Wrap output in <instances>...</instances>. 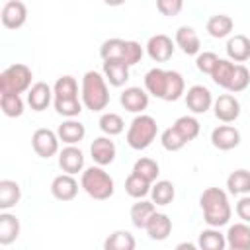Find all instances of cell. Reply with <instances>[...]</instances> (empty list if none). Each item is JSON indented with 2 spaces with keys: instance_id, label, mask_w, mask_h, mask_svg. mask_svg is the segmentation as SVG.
Listing matches in <instances>:
<instances>
[{
  "instance_id": "obj_1",
  "label": "cell",
  "mask_w": 250,
  "mask_h": 250,
  "mask_svg": "<svg viewBox=\"0 0 250 250\" xmlns=\"http://www.w3.org/2000/svg\"><path fill=\"white\" fill-rule=\"evenodd\" d=\"M145 88L150 96L164 102H176L182 98V94H186V82L178 70L150 68L145 74Z\"/></svg>"
},
{
  "instance_id": "obj_2",
  "label": "cell",
  "mask_w": 250,
  "mask_h": 250,
  "mask_svg": "<svg viewBox=\"0 0 250 250\" xmlns=\"http://www.w3.org/2000/svg\"><path fill=\"white\" fill-rule=\"evenodd\" d=\"M199 205L203 209V221L209 227L221 229L230 221L232 209L229 203V195L221 188H207L199 195Z\"/></svg>"
},
{
  "instance_id": "obj_3",
  "label": "cell",
  "mask_w": 250,
  "mask_h": 250,
  "mask_svg": "<svg viewBox=\"0 0 250 250\" xmlns=\"http://www.w3.org/2000/svg\"><path fill=\"white\" fill-rule=\"evenodd\" d=\"M53 104L62 117H76L82 111V100H78V84L72 76H61L53 86Z\"/></svg>"
},
{
  "instance_id": "obj_4",
  "label": "cell",
  "mask_w": 250,
  "mask_h": 250,
  "mask_svg": "<svg viewBox=\"0 0 250 250\" xmlns=\"http://www.w3.org/2000/svg\"><path fill=\"white\" fill-rule=\"evenodd\" d=\"M82 104L90 111H102L109 104V90H107V80L96 70H88L82 76Z\"/></svg>"
},
{
  "instance_id": "obj_5",
  "label": "cell",
  "mask_w": 250,
  "mask_h": 250,
  "mask_svg": "<svg viewBox=\"0 0 250 250\" xmlns=\"http://www.w3.org/2000/svg\"><path fill=\"white\" fill-rule=\"evenodd\" d=\"M80 188L92 199H98V201L109 199L113 195V191H115L113 178L102 166H90V168H86L82 172V178H80Z\"/></svg>"
},
{
  "instance_id": "obj_6",
  "label": "cell",
  "mask_w": 250,
  "mask_h": 250,
  "mask_svg": "<svg viewBox=\"0 0 250 250\" xmlns=\"http://www.w3.org/2000/svg\"><path fill=\"white\" fill-rule=\"evenodd\" d=\"M156 133H158V125H156V119L150 117V115H137L129 129H127V145L133 148V150H145L152 145V141L156 139Z\"/></svg>"
},
{
  "instance_id": "obj_7",
  "label": "cell",
  "mask_w": 250,
  "mask_h": 250,
  "mask_svg": "<svg viewBox=\"0 0 250 250\" xmlns=\"http://www.w3.org/2000/svg\"><path fill=\"white\" fill-rule=\"evenodd\" d=\"M31 78L33 72L27 64H10L0 74V94H23L31 88Z\"/></svg>"
},
{
  "instance_id": "obj_8",
  "label": "cell",
  "mask_w": 250,
  "mask_h": 250,
  "mask_svg": "<svg viewBox=\"0 0 250 250\" xmlns=\"http://www.w3.org/2000/svg\"><path fill=\"white\" fill-rule=\"evenodd\" d=\"M59 141L61 139H59V135L55 131L43 129V127L33 131V135H31V146H33L35 154L41 156V158L55 156L59 152Z\"/></svg>"
},
{
  "instance_id": "obj_9",
  "label": "cell",
  "mask_w": 250,
  "mask_h": 250,
  "mask_svg": "<svg viewBox=\"0 0 250 250\" xmlns=\"http://www.w3.org/2000/svg\"><path fill=\"white\" fill-rule=\"evenodd\" d=\"M213 102H215V100H213L209 88H205V86H201V84H195V86H191V88L186 92V105H188V109H189L191 113H195V115L209 111L211 105H213Z\"/></svg>"
},
{
  "instance_id": "obj_10",
  "label": "cell",
  "mask_w": 250,
  "mask_h": 250,
  "mask_svg": "<svg viewBox=\"0 0 250 250\" xmlns=\"http://www.w3.org/2000/svg\"><path fill=\"white\" fill-rule=\"evenodd\" d=\"M213 111L215 117L223 123H232L238 119L240 115V102L232 96V94H221L215 102H213Z\"/></svg>"
},
{
  "instance_id": "obj_11",
  "label": "cell",
  "mask_w": 250,
  "mask_h": 250,
  "mask_svg": "<svg viewBox=\"0 0 250 250\" xmlns=\"http://www.w3.org/2000/svg\"><path fill=\"white\" fill-rule=\"evenodd\" d=\"M146 53L154 62H166L174 55V43L168 35L156 33L146 41Z\"/></svg>"
},
{
  "instance_id": "obj_12",
  "label": "cell",
  "mask_w": 250,
  "mask_h": 250,
  "mask_svg": "<svg viewBox=\"0 0 250 250\" xmlns=\"http://www.w3.org/2000/svg\"><path fill=\"white\" fill-rule=\"evenodd\" d=\"M2 23L8 29H20L27 20V8L21 0H8L2 6Z\"/></svg>"
},
{
  "instance_id": "obj_13",
  "label": "cell",
  "mask_w": 250,
  "mask_h": 250,
  "mask_svg": "<svg viewBox=\"0 0 250 250\" xmlns=\"http://www.w3.org/2000/svg\"><path fill=\"white\" fill-rule=\"evenodd\" d=\"M211 143L219 150H232L240 145V133L232 125H219L211 131Z\"/></svg>"
},
{
  "instance_id": "obj_14",
  "label": "cell",
  "mask_w": 250,
  "mask_h": 250,
  "mask_svg": "<svg viewBox=\"0 0 250 250\" xmlns=\"http://www.w3.org/2000/svg\"><path fill=\"white\" fill-rule=\"evenodd\" d=\"M119 102H121V105L127 111H131V113H143L148 107V92H145L139 86H131V88H125L121 92Z\"/></svg>"
},
{
  "instance_id": "obj_15",
  "label": "cell",
  "mask_w": 250,
  "mask_h": 250,
  "mask_svg": "<svg viewBox=\"0 0 250 250\" xmlns=\"http://www.w3.org/2000/svg\"><path fill=\"white\" fill-rule=\"evenodd\" d=\"M90 154H92V160L98 166H107L115 160L117 148H115V143L109 137H98L90 145Z\"/></svg>"
},
{
  "instance_id": "obj_16",
  "label": "cell",
  "mask_w": 250,
  "mask_h": 250,
  "mask_svg": "<svg viewBox=\"0 0 250 250\" xmlns=\"http://www.w3.org/2000/svg\"><path fill=\"white\" fill-rule=\"evenodd\" d=\"M51 193L59 201H72L78 193V182L74 180L72 174H59L51 182Z\"/></svg>"
},
{
  "instance_id": "obj_17",
  "label": "cell",
  "mask_w": 250,
  "mask_h": 250,
  "mask_svg": "<svg viewBox=\"0 0 250 250\" xmlns=\"http://www.w3.org/2000/svg\"><path fill=\"white\" fill-rule=\"evenodd\" d=\"M59 166H61L62 172L72 174V176L82 172V168H84V154H82V150L78 146H74V145L64 146L59 152Z\"/></svg>"
},
{
  "instance_id": "obj_18",
  "label": "cell",
  "mask_w": 250,
  "mask_h": 250,
  "mask_svg": "<svg viewBox=\"0 0 250 250\" xmlns=\"http://www.w3.org/2000/svg\"><path fill=\"white\" fill-rule=\"evenodd\" d=\"M53 100V88L47 82H35L27 90V104L33 111H43L49 107Z\"/></svg>"
},
{
  "instance_id": "obj_19",
  "label": "cell",
  "mask_w": 250,
  "mask_h": 250,
  "mask_svg": "<svg viewBox=\"0 0 250 250\" xmlns=\"http://www.w3.org/2000/svg\"><path fill=\"white\" fill-rule=\"evenodd\" d=\"M227 246L230 250H250V225L248 223H234L227 230Z\"/></svg>"
},
{
  "instance_id": "obj_20",
  "label": "cell",
  "mask_w": 250,
  "mask_h": 250,
  "mask_svg": "<svg viewBox=\"0 0 250 250\" xmlns=\"http://www.w3.org/2000/svg\"><path fill=\"white\" fill-rule=\"evenodd\" d=\"M104 76L111 86L119 88L129 80V64L119 59L104 61Z\"/></svg>"
},
{
  "instance_id": "obj_21",
  "label": "cell",
  "mask_w": 250,
  "mask_h": 250,
  "mask_svg": "<svg viewBox=\"0 0 250 250\" xmlns=\"http://www.w3.org/2000/svg\"><path fill=\"white\" fill-rule=\"evenodd\" d=\"M176 45L182 49L184 55L191 57V55H197L199 49H201V41H199V35L193 27L189 25H182L178 27L176 31Z\"/></svg>"
},
{
  "instance_id": "obj_22",
  "label": "cell",
  "mask_w": 250,
  "mask_h": 250,
  "mask_svg": "<svg viewBox=\"0 0 250 250\" xmlns=\"http://www.w3.org/2000/svg\"><path fill=\"white\" fill-rule=\"evenodd\" d=\"M145 230H146L150 240H166L172 232V221L166 213H154L148 219Z\"/></svg>"
},
{
  "instance_id": "obj_23",
  "label": "cell",
  "mask_w": 250,
  "mask_h": 250,
  "mask_svg": "<svg viewBox=\"0 0 250 250\" xmlns=\"http://www.w3.org/2000/svg\"><path fill=\"white\" fill-rule=\"evenodd\" d=\"M57 135H59V139H61L62 143H66V145H76V143H80V141L84 139L86 127H84L80 121H76L74 117H68L66 121H62V123L59 125Z\"/></svg>"
},
{
  "instance_id": "obj_24",
  "label": "cell",
  "mask_w": 250,
  "mask_h": 250,
  "mask_svg": "<svg viewBox=\"0 0 250 250\" xmlns=\"http://www.w3.org/2000/svg\"><path fill=\"white\" fill-rule=\"evenodd\" d=\"M227 55L234 62H244L250 59V39L242 33L232 35L227 41Z\"/></svg>"
},
{
  "instance_id": "obj_25",
  "label": "cell",
  "mask_w": 250,
  "mask_h": 250,
  "mask_svg": "<svg viewBox=\"0 0 250 250\" xmlns=\"http://www.w3.org/2000/svg\"><path fill=\"white\" fill-rule=\"evenodd\" d=\"M20 236V221L16 215L4 211L0 213V244L8 246Z\"/></svg>"
},
{
  "instance_id": "obj_26",
  "label": "cell",
  "mask_w": 250,
  "mask_h": 250,
  "mask_svg": "<svg viewBox=\"0 0 250 250\" xmlns=\"http://www.w3.org/2000/svg\"><path fill=\"white\" fill-rule=\"evenodd\" d=\"M21 199V188L14 180H0V209L8 211Z\"/></svg>"
},
{
  "instance_id": "obj_27",
  "label": "cell",
  "mask_w": 250,
  "mask_h": 250,
  "mask_svg": "<svg viewBox=\"0 0 250 250\" xmlns=\"http://www.w3.org/2000/svg\"><path fill=\"white\" fill-rule=\"evenodd\" d=\"M205 27H207V33H209L211 37L223 39V37L230 35L232 27H234V21H232V18L227 16V14H217V16H211V18L207 20V25H205Z\"/></svg>"
},
{
  "instance_id": "obj_28",
  "label": "cell",
  "mask_w": 250,
  "mask_h": 250,
  "mask_svg": "<svg viewBox=\"0 0 250 250\" xmlns=\"http://www.w3.org/2000/svg\"><path fill=\"white\" fill-rule=\"evenodd\" d=\"M156 213V205L154 201H146V199H139L137 203H133L131 207V223L137 227V229H145L148 219Z\"/></svg>"
},
{
  "instance_id": "obj_29",
  "label": "cell",
  "mask_w": 250,
  "mask_h": 250,
  "mask_svg": "<svg viewBox=\"0 0 250 250\" xmlns=\"http://www.w3.org/2000/svg\"><path fill=\"white\" fill-rule=\"evenodd\" d=\"M197 246L203 250H223L227 246V236L217 227H209L199 232Z\"/></svg>"
},
{
  "instance_id": "obj_30",
  "label": "cell",
  "mask_w": 250,
  "mask_h": 250,
  "mask_svg": "<svg viewBox=\"0 0 250 250\" xmlns=\"http://www.w3.org/2000/svg\"><path fill=\"white\" fill-rule=\"evenodd\" d=\"M176 197V188L172 182L168 180H158L156 184H152L150 188V199L154 201V205H170Z\"/></svg>"
},
{
  "instance_id": "obj_31",
  "label": "cell",
  "mask_w": 250,
  "mask_h": 250,
  "mask_svg": "<svg viewBox=\"0 0 250 250\" xmlns=\"http://www.w3.org/2000/svg\"><path fill=\"white\" fill-rule=\"evenodd\" d=\"M234 62L230 59H219L213 72L209 74L213 78V82L225 90H229V84H230V78H232V72H234Z\"/></svg>"
},
{
  "instance_id": "obj_32",
  "label": "cell",
  "mask_w": 250,
  "mask_h": 250,
  "mask_svg": "<svg viewBox=\"0 0 250 250\" xmlns=\"http://www.w3.org/2000/svg\"><path fill=\"white\" fill-rule=\"evenodd\" d=\"M227 188L234 195H246L250 193V172L248 170H234L227 178Z\"/></svg>"
},
{
  "instance_id": "obj_33",
  "label": "cell",
  "mask_w": 250,
  "mask_h": 250,
  "mask_svg": "<svg viewBox=\"0 0 250 250\" xmlns=\"http://www.w3.org/2000/svg\"><path fill=\"white\" fill-rule=\"evenodd\" d=\"M150 188H152V184L146 182L145 178H141V176L135 174V172H131V174L127 176V180H125V191H127L131 197H135V199L146 197V195L150 193Z\"/></svg>"
},
{
  "instance_id": "obj_34",
  "label": "cell",
  "mask_w": 250,
  "mask_h": 250,
  "mask_svg": "<svg viewBox=\"0 0 250 250\" xmlns=\"http://www.w3.org/2000/svg\"><path fill=\"white\" fill-rule=\"evenodd\" d=\"M135 246H137V242H135L133 234L127 230H115L104 242L105 250H133Z\"/></svg>"
},
{
  "instance_id": "obj_35",
  "label": "cell",
  "mask_w": 250,
  "mask_h": 250,
  "mask_svg": "<svg viewBox=\"0 0 250 250\" xmlns=\"http://www.w3.org/2000/svg\"><path fill=\"white\" fill-rule=\"evenodd\" d=\"M133 172L135 174H139L141 178H145L146 182H150V184H154L156 182V178H158V174H160V166H158V162L156 160H152V158H139L135 164H133Z\"/></svg>"
},
{
  "instance_id": "obj_36",
  "label": "cell",
  "mask_w": 250,
  "mask_h": 250,
  "mask_svg": "<svg viewBox=\"0 0 250 250\" xmlns=\"http://www.w3.org/2000/svg\"><path fill=\"white\" fill-rule=\"evenodd\" d=\"M123 55H125V39L111 37V39H105L100 47V57L104 61H109V59L123 61Z\"/></svg>"
},
{
  "instance_id": "obj_37",
  "label": "cell",
  "mask_w": 250,
  "mask_h": 250,
  "mask_svg": "<svg viewBox=\"0 0 250 250\" xmlns=\"http://www.w3.org/2000/svg\"><path fill=\"white\" fill-rule=\"evenodd\" d=\"M174 127L178 129V133L189 143V141H193L197 135H199V121L193 117V115H182V117H178L176 119V123H174Z\"/></svg>"
},
{
  "instance_id": "obj_38",
  "label": "cell",
  "mask_w": 250,
  "mask_h": 250,
  "mask_svg": "<svg viewBox=\"0 0 250 250\" xmlns=\"http://www.w3.org/2000/svg\"><path fill=\"white\" fill-rule=\"evenodd\" d=\"M0 107L6 117H20L23 113V100L20 94H0Z\"/></svg>"
},
{
  "instance_id": "obj_39",
  "label": "cell",
  "mask_w": 250,
  "mask_h": 250,
  "mask_svg": "<svg viewBox=\"0 0 250 250\" xmlns=\"http://www.w3.org/2000/svg\"><path fill=\"white\" fill-rule=\"evenodd\" d=\"M100 129H102V133H105L107 137H113V135L123 133L125 123H123V119H121L119 113L109 111V113H102V117H100Z\"/></svg>"
},
{
  "instance_id": "obj_40",
  "label": "cell",
  "mask_w": 250,
  "mask_h": 250,
  "mask_svg": "<svg viewBox=\"0 0 250 250\" xmlns=\"http://www.w3.org/2000/svg\"><path fill=\"white\" fill-rule=\"evenodd\" d=\"M160 143H162V146H164L166 150H170V152H176V150H180V148H184V146L188 145V141L178 133V129H176L174 125L162 131Z\"/></svg>"
},
{
  "instance_id": "obj_41",
  "label": "cell",
  "mask_w": 250,
  "mask_h": 250,
  "mask_svg": "<svg viewBox=\"0 0 250 250\" xmlns=\"http://www.w3.org/2000/svg\"><path fill=\"white\" fill-rule=\"evenodd\" d=\"M248 84H250V70L244 64L238 62L234 66V72H232V78H230V84H229V92L238 94V92L246 90Z\"/></svg>"
},
{
  "instance_id": "obj_42",
  "label": "cell",
  "mask_w": 250,
  "mask_h": 250,
  "mask_svg": "<svg viewBox=\"0 0 250 250\" xmlns=\"http://www.w3.org/2000/svg\"><path fill=\"white\" fill-rule=\"evenodd\" d=\"M219 57L213 53V51H203V53H197V59H195V66L199 72L203 74H211L215 64H217Z\"/></svg>"
},
{
  "instance_id": "obj_43",
  "label": "cell",
  "mask_w": 250,
  "mask_h": 250,
  "mask_svg": "<svg viewBox=\"0 0 250 250\" xmlns=\"http://www.w3.org/2000/svg\"><path fill=\"white\" fill-rule=\"evenodd\" d=\"M143 47H141V43H137V41H125V55H123V61L129 64V66H133V64H137L141 59H143Z\"/></svg>"
},
{
  "instance_id": "obj_44",
  "label": "cell",
  "mask_w": 250,
  "mask_h": 250,
  "mask_svg": "<svg viewBox=\"0 0 250 250\" xmlns=\"http://www.w3.org/2000/svg\"><path fill=\"white\" fill-rule=\"evenodd\" d=\"M156 8L162 16L166 18H174L182 12L184 8V0H156Z\"/></svg>"
},
{
  "instance_id": "obj_45",
  "label": "cell",
  "mask_w": 250,
  "mask_h": 250,
  "mask_svg": "<svg viewBox=\"0 0 250 250\" xmlns=\"http://www.w3.org/2000/svg\"><path fill=\"white\" fill-rule=\"evenodd\" d=\"M236 215L244 221V223H250V195H242L236 203Z\"/></svg>"
},
{
  "instance_id": "obj_46",
  "label": "cell",
  "mask_w": 250,
  "mask_h": 250,
  "mask_svg": "<svg viewBox=\"0 0 250 250\" xmlns=\"http://www.w3.org/2000/svg\"><path fill=\"white\" fill-rule=\"evenodd\" d=\"M107 6H121V4H125V0H104Z\"/></svg>"
},
{
  "instance_id": "obj_47",
  "label": "cell",
  "mask_w": 250,
  "mask_h": 250,
  "mask_svg": "<svg viewBox=\"0 0 250 250\" xmlns=\"http://www.w3.org/2000/svg\"><path fill=\"white\" fill-rule=\"evenodd\" d=\"M178 248H189V250H193V248H195V244H189V242H184V244H178Z\"/></svg>"
}]
</instances>
